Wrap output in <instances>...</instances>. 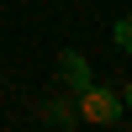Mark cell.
I'll return each mask as SVG.
<instances>
[{"label":"cell","instance_id":"5","mask_svg":"<svg viewBox=\"0 0 132 132\" xmlns=\"http://www.w3.org/2000/svg\"><path fill=\"white\" fill-rule=\"evenodd\" d=\"M122 111H132V79H127V95H122Z\"/></svg>","mask_w":132,"mask_h":132},{"label":"cell","instance_id":"1","mask_svg":"<svg viewBox=\"0 0 132 132\" xmlns=\"http://www.w3.org/2000/svg\"><path fill=\"white\" fill-rule=\"evenodd\" d=\"M74 111H79V122L90 127H116L122 122V95L111 90V85H85V90H74Z\"/></svg>","mask_w":132,"mask_h":132},{"label":"cell","instance_id":"2","mask_svg":"<svg viewBox=\"0 0 132 132\" xmlns=\"http://www.w3.org/2000/svg\"><path fill=\"white\" fill-rule=\"evenodd\" d=\"M58 79L69 85V90H85V85L95 79L90 63H85V53H74V48H63V53H58Z\"/></svg>","mask_w":132,"mask_h":132},{"label":"cell","instance_id":"3","mask_svg":"<svg viewBox=\"0 0 132 132\" xmlns=\"http://www.w3.org/2000/svg\"><path fill=\"white\" fill-rule=\"evenodd\" d=\"M42 122H48V127H74L79 111H74V101H48V106H42Z\"/></svg>","mask_w":132,"mask_h":132},{"label":"cell","instance_id":"4","mask_svg":"<svg viewBox=\"0 0 132 132\" xmlns=\"http://www.w3.org/2000/svg\"><path fill=\"white\" fill-rule=\"evenodd\" d=\"M116 48H122V53H132V16H122V21H116Z\"/></svg>","mask_w":132,"mask_h":132}]
</instances>
